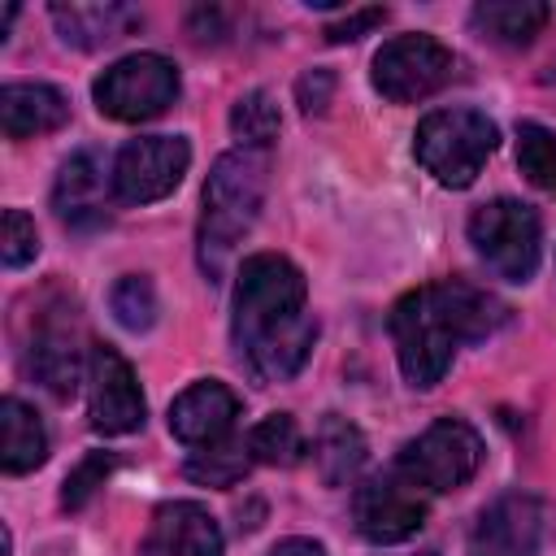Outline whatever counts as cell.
<instances>
[{
	"mask_svg": "<svg viewBox=\"0 0 556 556\" xmlns=\"http://www.w3.org/2000/svg\"><path fill=\"white\" fill-rule=\"evenodd\" d=\"M308 282L304 274L278 256L256 252L239 265L235 278V352L261 382H287L313 352L317 321L304 308Z\"/></svg>",
	"mask_w": 556,
	"mask_h": 556,
	"instance_id": "obj_1",
	"label": "cell"
},
{
	"mask_svg": "<svg viewBox=\"0 0 556 556\" xmlns=\"http://www.w3.org/2000/svg\"><path fill=\"white\" fill-rule=\"evenodd\" d=\"M265 200V156L252 148L222 152L204 182V213H200V261L208 278L226 269L235 243L252 230Z\"/></svg>",
	"mask_w": 556,
	"mask_h": 556,
	"instance_id": "obj_2",
	"label": "cell"
},
{
	"mask_svg": "<svg viewBox=\"0 0 556 556\" xmlns=\"http://www.w3.org/2000/svg\"><path fill=\"white\" fill-rule=\"evenodd\" d=\"M495 143H500V130L478 109H434L417 122V135H413V152L421 169L443 187H469L482 174Z\"/></svg>",
	"mask_w": 556,
	"mask_h": 556,
	"instance_id": "obj_3",
	"label": "cell"
},
{
	"mask_svg": "<svg viewBox=\"0 0 556 556\" xmlns=\"http://www.w3.org/2000/svg\"><path fill=\"white\" fill-rule=\"evenodd\" d=\"M391 339H395L400 369H404V378L413 387H434L452 369L456 348L465 343L456 334V326H452L434 282L395 300V308H391Z\"/></svg>",
	"mask_w": 556,
	"mask_h": 556,
	"instance_id": "obj_4",
	"label": "cell"
},
{
	"mask_svg": "<svg viewBox=\"0 0 556 556\" xmlns=\"http://www.w3.org/2000/svg\"><path fill=\"white\" fill-rule=\"evenodd\" d=\"M469 243L473 252L508 282H530L543 252V226L539 213L521 200H486L469 217Z\"/></svg>",
	"mask_w": 556,
	"mask_h": 556,
	"instance_id": "obj_5",
	"label": "cell"
},
{
	"mask_svg": "<svg viewBox=\"0 0 556 556\" xmlns=\"http://www.w3.org/2000/svg\"><path fill=\"white\" fill-rule=\"evenodd\" d=\"M482 465V439L469 421L460 417H439L430 421L417 439H408L395 456V473H404L421 491H456L465 486Z\"/></svg>",
	"mask_w": 556,
	"mask_h": 556,
	"instance_id": "obj_6",
	"label": "cell"
},
{
	"mask_svg": "<svg viewBox=\"0 0 556 556\" xmlns=\"http://www.w3.org/2000/svg\"><path fill=\"white\" fill-rule=\"evenodd\" d=\"M178 87L182 83L174 61H165L161 52H130L96 78L91 96H96V109L113 122H148L178 100Z\"/></svg>",
	"mask_w": 556,
	"mask_h": 556,
	"instance_id": "obj_7",
	"label": "cell"
},
{
	"mask_svg": "<svg viewBox=\"0 0 556 556\" xmlns=\"http://www.w3.org/2000/svg\"><path fill=\"white\" fill-rule=\"evenodd\" d=\"M456 70L452 48H443L434 35H395L374 52V91L391 104H413L434 96Z\"/></svg>",
	"mask_w": 556,
	"mask_h": 556,
	"instance_id": "obj_8",
	"label": "cell"
},
{
	"mask_svg": "<svg viewBox=\"0 0 556 556\" xmlns=\"http://www.w3.org/2000/svg\"><path fill=\"white\" fill-rule=\"evenodd\" d=\"M187 165H191L187 139H178V135H143V139H130L117 152L109 187H113V195L122 204H152V200L169 195L182 182Z\"/></svg>",
	"mask_w": 556,
	"mask_h": 556,
	"instance_id": "obj_9",
	"label": "cell"
},
{
	"mask_svg": "<svg viewBox=\"0 0 556 556\" xmlns=\"http://www.w3.org/2000/svg\"><path fill=\"white\" fill-rule=\"evenodd\" d=\"M87 413L100 434H130L135 426H143L139 378L130 361L109 343H91L87 352Z\"/></svg>",
	"mask_w": 556,
	"mask_h": 556,
	"instance_id": "obj_10",
	"label": "cell"
},
{
	"mask_svg": "<svg viewBox=\"0 0 556 556\" xmlns=\"http://www.w3.org/2000/svg\"><path fill=\"white\" fill-rule=\"evenodd\" d=\"M352 521L378 547L404 543V539H413L421 530L426 500L417 495V486L404 473H374L352 495Z\"/></svg>",
	"mask_w": 556,
	"mask_h": 556,
	"instance_id": "obj_11",
	"label": "cell"
},
{
	"mask_svg": "<svg viewBox=\"0 0 556 556\" xmlns=\"http://www.w3.org/2000/svg\"><path fill=\"white\" fill-rule=\"evenodd\" d=\"M543 534L539 504L530 495H500L486 504L469 534V556H534Z\"/></svg>",
	"mask_w": 556,
	"mask_h": 556,
	"instance_id": "obj_12",
	"label": "cell"
},
{
	"mask_svg": "<svg viewBox=\"0 0 556 556\" xmlns=\"http://www.w3.org/2000/svg\"><path fill=\"white\" fill-rule=\"evenodd\" d=\"M235 417H239V395L226 382L204 378V382H191L169 404V434L187 447H213L230 434Z\"/></svg>",
	"mask_w": 556,
	"mask_h": 556,
	"instance_id": "obj_13",
	"label": "cell"
},
{
	"mask_svg": "<svg viewBox=\"0 0 556 556\" xmlns=\"http://www.w3.org/2000/svg\"><path fill=\"white\" fill-rule=\"evenodd\" d=\"M143 552L148 556H222V530L208 517V508L191 500H174L152 513Z\"/></svg>",
	"mask_w": 556,
	"mask_h": 556,
	"instance_id": "obj_14",
	"label": "cell"
},
{
	"mask_svg": "<svg viewBox=\"0 0 556 556\" xmlns=\"http://www.w3.org/2000/svg\"><path fill=\"white\" fill-rule=\"evenodd\" d=\"M52 208L65 226H100L104 222V165L91 148L74 152L52 187Z\"/></svg>",
	"mask_w": 556,
	"mask_h": 556,
	"instance_id": "obj_15",
	"label": "cell"
},
{
	"mask_svg": "<svg viewBox=\"0 0 556 556\" xmlns=\"http://www.w3.org/2000/svg\"><path fill=\"white\" fill-rule=\"evenodd\" d=\"M70 100L52 83H9L0 91V126L9 139H30L65 126Z\"/></svg>",
	"mask_w": 556,
	"mask_h": 556,
	"instance_id": "obj_16",
	"label": "cell"
},
{
	"mask_svg": "<svg viewBox=\"0 0 556 556\" xmlns=\"http://www.w3.org/2000/svg\"><path fill=\"white\" fill-rule=\"evenodd\" d=\"M52 22L65 43L74 48H104L139 26L130 4H52Z\"/></svg>",
	"mask_w": 556,
	"mask_h": 556,
	"instance_id": "obj_17",
	"label": "cell"
},
{
	"mask_svg": "<svg viewBox=\"0 0 556 556\" xmlns=\"http://www.w3.org/2000/svg\"><path fill=\"white\" fill-rule=\"evenodd\" d=\"M547 17H552V9L539 0H482L469 13L473 30L504 48H526L547 26Z\"/></svg>",
	"mask_w": 556,
	"mask_h": 556,
	"instance_id": "obj_18",
	"label": "cell"
},
{
	"mask_svg": "<svg viewBox=\"0 0 556 556\" xmlns=\"http://www.w3.org/2000/svg\"><path fill=\"white\" fill-rule=\"evenodd\" d=\"M48 460V434L30 404L4 400L0 404V465L4 473H30Z\"/></svg>",
	"mask_w": 556,
	"mask_h": 556,
	"instance_id": "obj_19",
	"label": "cell"
},
{
	"mask_svg": "<svg viewBox=\"0 0 556 556\" xmlns=\"http://www.w3.org/2000/svg\"><path fill=\"white\" fill-rule=\"evenodd\" d=\"M313 465L326 486H348L356 478V469L365 465V434L348 417L326 413L317 426V439H313Z\"/></svg>",
	"mask_w": 556,
	"mask_h": 556,
	"instance_id": "obj_20",
	"label": "cell"
},
{
	"mask_svg": "<svg viewBox=\"0 0 556 556\" xmlns=\"http://www.w3.org/2000/svg\"><path fill=\"white\" fill-rule=\"evenodd\" d=\"M434 287H439V300H443V308H447V317H452V326H456V334H460L465 343H469V339H486V334H495V330L508 321V304L495 300L491 291L473 287V282L443 278V282H434Z\"/></svg>",
	"mask_w": 556,
	"mask_h": 556,
	"instance_id": "obj_21",
	"label": "cell"
},
{
	"mask_svg": "<svg viewBox=\"0 0 556 556\" xmlns=\"http://www.w3.org/2000/svg\"><path fill=\"white\" fill-rule=\"evenodd\" d=\"M78 365H83V356H78V348H74L70 326L43 321V326L35 330V339H30V374H35L56 400H65V395H74V387H78Z\"/></svg>",
	"mask_w": 556,
	"mask_h": 556,
	"instance_id": "obj_22",
	"label": "cell"
},
{
	"mask_svg": "<svg viewBox=\"0 0 556 556\" xmlns=\"http://www.w3.org/2000/svg\"><path fill=\"white\" fill-rule=\"evenodd\" d=\"M248 447H252V460H261V465H282V469H287V465H295V460L304 456V434H300V426H295L291 413H269L265 421L252 426Z\"/></svg>",
	"mask_w": 556,
	"mask_h": 556,
	"instance_id": "obj_23",
	"label": "cell"
},
{
	"mask_svg": "<svg viewBox=\"0 0 556 556\" xmlns=\"http://www.w3.org/2000/svg\"><path fill=\"white\" fill-rule=\"evenodd\" d=\"M248 465H252V447L243 439H222L213 447H200L187 460V478L200 486H230L248 473Z\"/></svg>",
	"mask_w": 556,
	"mask_h": 556,
	"instance_id": "obj_24",
	"label": "cell"
},
{
	"mask_svg": "<svg viewBox=\"0 0 556 556\" xmlns=\"http://www.w3.org/2000/svg\"><path fill=\"white\" fill-rule=\"evenodd\" d=\"M278 126H282V117H278V104L269 100V91H248V96H239V104L230 109V130H235V139H239L243 148H252V152L269 148V143L278 139Z\"/></svg>",
	"mask_w": 556,
	"mask_h": 556,
	"instance_id": "obj_25",
	"label": "cell"
},
{
	"mask_svg": "<svg viewBox=\"0 0 556 556\" xmlns=\"http://www.w3.org/2000/svg\"><path fill=\"white\" fill-rule=\"evenodd\" d=\"M517 165L539 191L556 195V130H547L539 122H521L517 126Z\"/></svg>",
	"mask_w": 556,
	"mask_h": 556,
	"instance_id": "obj_26",
	"label": "cell"
},
{
	"mask_svg": "<svg viewBox=\"0 0 556 556\" xmlns=\"http://www.w3.org/2000/svg\"><path fill=\"white\" fill-rule=\"evenodd\" d=\"M109 308L126 330H148L156 321V291L143 274H126L109 291Z\"/></svg>",
	"mask_w": 556,
	"mask_h": 556,
	"instance_id": "obj_27",
	"label": "cell"
},
{
	"mask_svg": "<svg viewBox=\"0 0 556 556\" xmlns=\"http://www.w3.org/2000/svg\"><path fill=\"white\" fill-rule=\"evenodd\" d=\"M109 469H113V456H109V452H87V456L65 473L61 504H65V508H83V504L96 495V486H104Z\"/></svg>",
	"mask_w": 556,
	"mask_h": 556,
	"instance_id": "obj_28",
	"label": "cell"
},
{
	"mask_svg": "<svg viewBox=\"0 0 556 556\" xmlns=\"http://www.w3.org/2000/svg\"><path fill=\"white\" fill-rule=\"evenodd\" d=\"M0 256L9 269H22L39 256V230L35 222L22 213V208H9L4 213V235H0Z\"/></svg>",
	"mask_w": 556,
	"mask_h": 556,
	"instance_id": "obj_29",
	"label": "cell"
},
{
	"mask_svg": "<svg viewBox=\"0 0 556 556\" xmlns=\"http://www.w3.org/2000/svg\"><path fill=\"white\" fill-rule=\"evenodd\" d=\"M387 22V9H352L348 17H339V22H330L326 26V39L330 43H348V39H361L365 30H374V26H382Z\"/></svg>",
	"mask_w": 556,
	"mask_h": 556,
	"instance_id": "obj_30",
	"label": "cell"
},
{
	"mask_svg": "<svg viewBox=\"0 0 556 556\" xmlns=\"http://www.w3.org/2000/svg\"><path fill=\"white\" fill-rule=\"evenodd\" d=\"M330 91H334V74H330V70H308V74L295 83V96H300V109H304V113H321L326 100H330Z\"/></svg>",
	"mask_w": 556,
	"mask_h": 556,
	"instance_id": "obj_31",
	"label": "cell"
},
{
	"mask_svg": "<svg viewBox=\"0 0 556 556\" xmlns=\"http://www.w3.org/2000/svg\"><path fill=\"white\" fill-rule=\"evenodd\" d=\"M269 556H326V547L313 543V539H282Z\"/></svg>",
	"mask_w": 556,
	"mask_h": 556,
	"instance_id": "obj_32",
	"label": "cell"
}]
</instances>
